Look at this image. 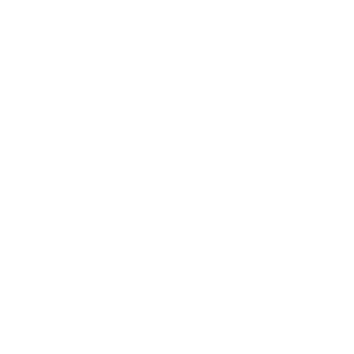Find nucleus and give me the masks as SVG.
<instances>
[]
</instances>
